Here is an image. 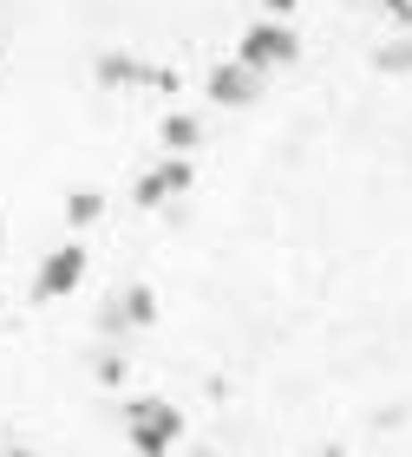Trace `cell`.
<instances>
[{"instance_id": "9a60e30c", "label": "cell", "mask_w": 412, "mask_h": 457, "mask_svg": "<svg viewBox=\"0 0 412 457\" xmlns=\"http://www.w3.org/2000/svg\"><path fill=\"white\" fill-rule=\"evenodd\" d=\"M7 457H33V451H7Z\"/></svg>"}, {"instance_id": "30bf717a", "label": "cell", "mask_w": 412, "mask_h": 457, "mask_svg": "<svg viewBox=\"0 0 412 457\" xmlns=\"http://www.w3.org/2000/svg\"><path fill=\"white\" fill-rule=\"evenodd\" d=\"M98 216H105V196H98V190H72L66 196V222L72 228H92Z\"/></svg>"}, {"instance_id": "3957f363", "label": "cell", "mask_w": 412, "mask_h": 457, "mask_svg": "<svg viewBox=\"0 0 412 457\" xmlns=\"http://www.w3.org/2000/svg\"><path fill=\"white\" fill-rule=\"evenodd\" d=\"M144 327H157V287L151 281H125L105 307H98V334H105V340L144 334Z\"/></svg>"}, {"instance_id": "4fadbf2b", "label": "cell", "mask_w": 412, "mask_h": 457, "mask_svg": "<svg viewBox=\"0 0 412 457\" xmlns=\"http://www.w3.org/2000/svg\"><path fill=\"white\" fill-rule=\"evenodd\" d=\"M295 7H301V0H262V13H269V20H288Z\"/></svg>"}, {"instance_id": "6da1fadb", "label": "cell", "mask_w": 412, "mask_h": 457, "mask_svg": "<svg viewBox=\"0 0 412 457\" xmlns=\"http://www.w3.org/2000/svg\"><path fill=\"white\" fill-rule=\"evenodd\" d=\"M125 438H131L138 457H164L183 438V411L171 399H131L125 405Z\"/></svg>"}, {"instance_id": "ba28073f", "label": "cell", "mask_w": 412, "mask_h": 457, "mask_svg": "<svg viewBox=\"0 0 412 457\" xmlns=\"http://www.w3.org/2000/svg\"><path fill=\"white\" fill-rule=\"evenodd\" d=\"M157 137H164V151H177V157H190L197 144H203V118L197 112H171L157 124Z\"/></svg>"}, {"instance_id": "8992f818", "label": "cell", "mask_w": 412, "mask_h": 457, "mask_svg": "<svg viewBox=\"0 0 412 457\" xmlns=\"http://www.w3.org/2000/svg\"><path fill=\"white\" fill-rule=\"evenodd\" d=\"M86 268H92V255H86V242H59L46 262H39V275H33V301H66L79 281H86Z\"/></svg>"}, {"instance_id": "7a4b0ae2", "label": "cell", "mask_w": 412, "mask_h": 457, "mask_svg": "<svg viewBox=\"0 0 412 457\" xmlns=\"http://www.w3.org/2000/svg\"><path fill=\"white\" fill-rule=\"evenodd\" d=\"M236 59H242V66H256V72H282V66H295V59H301V33L288 27V20L262 13L256 27L236 39Z\"/></svg>"}, {"instance_id": "277c9868", "label": "cell", "mask_w": 412, "mask_h": 457, "mask_svg": "<svg viewBox=\"0 0 412 457\" xmlns=\"http://www.w3.org/2000/svg\"><path fill=\"white\" fill-rule=\"evenodd\" d=\"M190 183H197V163H190V157H177V151H164L151 170L131 183V203H138V210H171V203L190 190Z\"/></svg>"}, {"instance_id": "5b68a950", "label": "cell", "mask_w": 412, "mask_h": 457, "mask_svg": "<svg viewBox=\"0 0 412 457\" xmlns=\"http://www.w3.org/2000/svg\"><path fill=\"white\" fill-rule=\"evenodd\" d=\"M92 79L105 92H171L177 86V72H164V66H151V59H131V53H98L92 59Z\"/></svg>"}, {"instance_id": "2e32d148", "label": "cell", "mask_w": 412, "mask_h": 457, "mask_svg": "<svg viewBox=\"0 0 412 457\" xmlns=\"http://www.w3.org/2000/svg\"><path fill=\"white\" fill-rule=\"evenodd\" d=\"M197 457H216V451H197Z\"/></svg>"}, {"instance_id": "7c38bea8", "label": "cell", "mask_w": 412, "mask_h": 457, "mask_svg": "<svg viewBox=\"0 0 412 457\" xmlns=\"http://www.w3.org/2000/svg\"><path fill=\"white\" fill-rule=\"evenodd\" d=\"M92 372H98V386H118V379H125V360H118V353H98Z\"/></svg>"}, {"instance_id": "5bb4252c", "label": "cell", "mask_w": 412, "mask_h": 457, "mask_svg": "<svg viewBox=\"0 0 412 457\" xmlns=\"http://www.w3.org/2000/svg\"><path fill=\"white\" fill-rule=\"evenodd\" d=\"M315 457H347V451H341V445H327V451H315Z\"/></svg>"}, {"instance_id": "52a82bcc", "label": "cell", "mask_w": 412, "mask_h": 457, "mask_svg": "<svg viewBox=\"0 0 412 457\" xmlns=\"http://www.w3.org/2000/svg\"><path fill=\"white\" fill-rule=\"evenodd\" d=\"M203 98H210L216 112H249L262 98V72L242 66V59H223V66H210V79H203Z\"/></svg>"}, {"instance_id": "8fae6325", "label": "cell", "mask_w": 412, "mask_h": 457, "mask_svg": "<svg viewBox=\"0 0 412 457\" xmlns=\"http://www.w3.org/2000/svg\"><path fill=\"white\" fill-rule=\"evenodd\" d=\"M374 7L393 20V33H412V0H374Z\"/></svg>"}, {"instance_id": "9c48e42d", "label": "cell", "mask_w": 412, "mask_h": 457, "mask_svg": "<svg viewBox=\"0 0 412 457\" xmlns=\"http://www.w3.org/2000/svg\"><path fill=\"white\" fill-rule=\"evenodd\" d=\"M374 72H386V79H406L412 72V33L380 39V46H374Z\"/></svg>"}]
</instances>
